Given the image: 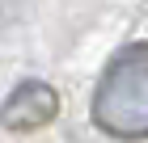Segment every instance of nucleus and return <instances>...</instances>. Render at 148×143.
Here are the masks:
<instances>
[{"instance_id":"obj_1","label":"nucleus","mask_w":148,"mask_h":143,"mask_svg":"<svg viewBox=\"0 0 148 143\" xmlns=\"http://www.w3.org/2000/svg\"><path fill=\"white\" fill-rule=\"evenodd\" d=\"M93 122L114 139H148V42H131L106 63L93 93Z\"/></svg>"},{"instance_id":"obj_2","label":"nucleus","mask_w":148,"mask_h":143,"mask_svg":"<svg viewBox=\"0 0 148 143\" xmlns=\"http://www.w3.org/2000/svg\"><path fill=\"white\" fill-rule=\"evenodd\" d=\"M55 114H59L55 88L47 80H21L0 105V126L17 131V135H30V131H42L47 122H55Z\"/></svg>"}]
</instances>
